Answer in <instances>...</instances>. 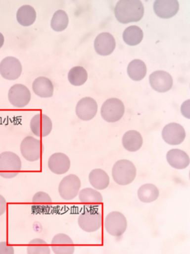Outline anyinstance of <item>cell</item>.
I'll list each match as a JSON object with an SVG mask.
<instances>
[{
  "mask_svg": "<svg viewBox=\"0 0 190 254\" xmlns=\"http://www.w3.org/2000/svg\"><path fill=\"white\" fill-rule=\"evenodd\" d=\"M33 210L38 214L47 213L52 207V198L45 191H38L32 198Z\"/></svg>",
  "mask_w": 190,
  "mask_h": 254,
  "instance_id": "obj_25",
  "label": "cell"
},
{
  "mask_svg": "<svg viewBox=\"0 0 190 254\" xmlns=\"http://www.w3.org/2000/svg\"><path fill=\"white\" fill-rule=\"evenodd\" d=\"M9 103L15 108H25L31 99V91L23 84H15L8 90Z\"/></svg>",
  "mask_w": 190,
  "mask_h": 254,
  "instance_id": "obj_9",
  "label": "cell"
},
{
  "mask_svg": "<svg viewBox=\"0 0 190 254\" xmlns=\"http://www.w3.org/2000/svg\"><path fill=\"white\" fill-rule=\"evenodd\" d=\"M51 249L56 254H73L75 245L69 235L57 234L52 238Z\"/></svg>",
  "mask_w": 190,
  "mask_h": 254,
  "instance_id": "obj_18",
  "label": "cell"
},
{
  "mask_svg": "<svg viewBox=\"0 0 190 254\" xmlns=\"http://www.w3.org/2000/svg\"><path fill=\"white\" fill-rule=\"evenodd\" d=\"M166 157L170 166L177 170H184L190 164V156L180 149H171L169 150Z\"/></svg>",
  "mask_w": 190,
  "mask_h": 254,
  "instance_id": "obj_19",
  "label": "cell"
},
{
  "mask_svg": "<svg viewBox=\"0 0 190 254\" xmlns=\"http://www.w3.org/2000/svg\"><path fill=\"white\" fill-rule=\"evenodd\" d=\"M127 74L132 80H142L147 74V66L142 60H133L127 66Z\"/></svg>",
  "mask_w": 190,
  "mask_h": 254,
  "instance_id": "obj_26",
  "label": "cell"
},
{
  "mask_svg": "<svg viewBox=\"0 0 190 254\" xmlns=\"http://www.w3.org/2000/svg\"><path fill=\"white\" fill-rule=\"evenodd\" d=\"M34 93L41 98H50L53 95L54 87L52 81L45 76H40L32 83Z\"/></svg>",
  "mask_w": 190,
  "mask_h": 254,
  "instance_id": "obj_20",
  "label": "cell"
},
{
  "mask_svg": "<svg viewBox=\"0 0 190 254\" xmlns=\"http://www.w3.org/2000/svg\"><path fill=\"white\" fill-rule=\"evenodd\" d=\"M190 100L185 101L184 104L181 106V113L184 117L187 119H190Z\"/></svg>",
  "mask_w": 190,
  "mask_h": 254,
  "instance_id": "obj_33",
  "label": "cell"
},
{
  "mask_svg": "<svg viewBox=\"0 0 190 254\" xmlns=\"http://www.w3.org/2000/svg\"><path fill=\"white\" fill-rule=\"evenodd\" d=\"M79 201L87 207H95L103 202V197L97 190L85 188L79 192Z\"/></svg>",
  "mask_w": 190,
  "mask_h": 254,
  "instance_id": "obj_22",
  "label": "cell"
},
{
  "mask_svg": "<svg viewBox=\"0 0 190 254\" xmlns=\"http://www.w3.org/2000/svg\"><path fill=\"white\" fill-rule=\"evenodd\" d=\"M69 22V19L67 13L63 10L59 9L52 15L50 26L55 32H63L67 28Z\"/></svg>",
  "mask_w": 190,
  "mask_h": 254,
  "instance_id": "obj_30",
  "label": "cell"
},
{
  "mask_svg": "<svg viewBox=\"0 0 190 254\" xmlns=\"http://www.w3.org/2000/svg\"><path fill=\"white\" fill-rule=\"evenodd\" d=\"M16 18L18 24L22 26H31L36 21V11L31 5H22L17 11Z\"/></svg>",
  "mask_w": 190,
  "mask_h": 254,
  "instance_id": "obj_24",
  "label": "cell"
},
{
  "mask_svg": "<svg viewBox=\"0 0 190 254\" xmlns=\"http://www.w3.org/2000/svg\"><path fill=\"white\" fill-rule=\"evenodd\" d=\"M68 80L74 86H81L87 82L88 72L80 66L72 67L68 73Z\"/></svg>",
  "mask_w": 190,
  "mask_h": 254,
  "instance_id": "obj_29",
  "label": "cell"
},
{
  "mask_svg": "<svg viewBox=\"0 0 190 254\" xmlns=\"http://www.w3.org/2000/svg\"><path fill=\"white\" fill-rule=\"evenodd\" d=\"M144 13V5L140 0H120L114 8L115 18L123 25L140 22Z\"/></svg>",
  "mask_w": 190,
  "mask_h": 254,
  "instance_id": "obj_1",
  "label": "cell"
},
{
  "mask_svg": "<svg viewBox=\"0 0 190 254\" xmlns=\"http://www.w3.org/2000/svg\"><path fill=\"white\" fill-rule=\"evenodd\" d=\"M78 224L82 231L88 233L98 231L102 226V215L95 210H86L78 218Z\"/></svg>",
  "mask_w": 190,
  "mask_h": 254,
  "instance_id": "obj_8",
  "label": "cell"
},
{
  "mask_svg": "<svg viewBox=\"0 0 190 254\" xmlns=\"http://www.w3.org/2000/svg\"><path fill=\"white\" fill-rule=\"evenodd\" d=\"M89 183L97 190H103L110 185V177L102 169L92 170L89 176Z\"/></svg>",
  "mask_w": 190,
  "mask_h": 254,
  "instance_id": "obj_23",
  "label": "cell"
},
{
  "mask_svg": "<svg viewBox=\"0 0 190 254\" xmlns=\"http://www.w3.org/2000/svg\"><path fill=\"white\" fill-rule=\"evenodd\" d=\"M137 174L136 166L128 160H120L115 163L112 170V177L116 184L127 186L134 181Z\"/></svg>",
  "mask_w": 190,
  "mask_h": 254,
  "instance_id": "obj_2",
  "label": "cell"
},
{
  "mask_svg": "<svg viewBox=\"0 0 190 254\" xmlns=\"http://www.w3.org/2000/svg\"><path fill=\"white\" fill-rule=\"evenodd\" d=\"M22 73V65L18 58L6 57L0 62V75L7 80H16Z\"/></svg>",
  "mask_w": 190,
  "mask_h": 254,
  "instance_id": "obj_10",
  "label": "cell"
},
{
  "mask_svg": "<svg viewBox=\"0 0 190 254\" xmlns=\"http://www.w3.org/2000/svg\"><path fill=\"white\" fill-rule=\"evenodd\" d=\"M104 228L111 236H122L127 229V220L120 211H112L105 218Z\"/></svg>",
  "mask_w": 190,
  "mask_h": 254,
  "instance_id": "obj_6",
  "label": "cell"
},
{
  "mask_svg": "<svg viewBox=\"0 0 190 254\" xmlns=\"http://www.w3.org/2000/svg\"><path fill=\"white\" fill-rule=\"evenodd\" d=\"M27 252L28 254H49L50 248L46 241L41 238H35L30 241Z\"/></svg>",
  "mask_w": 190,
  "mask_h": 254,
  "instance_id": "obj_31",
  "label": "cell"
},
{
  "mask_svg": "<svg viewBox=\"0 0 190 254\" xmlns=\"http://www.w3.org/2000/svg\"><path fill=\"white\" fill-rule=\"evenodd\" d=\"M163 140L170 145L176 146L182 144L186 138V130L178 123H170L164 126L162 130Z\"/></svg>",
  "mask_w": 190,
  "mask_h": 254,
  "instance_id": "obj_12",
  "label": "cell"
},
{
  "mask_svg": "<svg viewBox=\"0 0 190 254\" xmlns=\"http://www.w3.org/2000/svg\"><path fill=\"white\" fill-rule=\"evenodd\" d=\"M125 106L120 99L110 98L105 101L100 109L103 120L109 123L119 122L124 116Z\"/></svg>",
  "mask_w": 190,
  "mask_h": 254,
  "instance_id": "obj_4",
  "label": "cell"
},
{
  "mask_svg": "<svg viewBox=\"0 0 190 254\" xmlns=\"http://www.w3.org/2000/svg\"><path fill=\"white\" fill-rule=\"evenodd\" d=\"M20 150L22 157L30 162H35L41 160L45 151V146L41 140H38L32 136H27L22 140Z\"/></svg>",
  "mask_w": 190,
  "mask_h": 254,
  "instance_id": "obj_5",
  "label": "cell"
},
{
  "mask_svg": "<svg viewBox=\"0 0 190 254\" xmlns=\"http://www.w3.org/2000/svg\"><path fill=\"white\" fill-rule=\"evenodd\" d=\"M22 170V160L16 154L11 151L0 154V177L12 179L19 174Z\"/></svg>",
  "mask_w": 190,
  "mask_h": 254,
  "instance_id": "obj_3",
  "label": "cell"
},
{
  "mask_svg": "<svg viewBox=\"0 0 190 254\" xmlns=\"http://www.w3.org/2000/svg\"><path fill=\"white\" fill-rule=\"evenodd\" d=\"M98 106L93 98L85 97L78 102L76 107V116L82 121L92 120L97 113Z\"/></svg>",
  "mask_w": 190,
  "mask_h": 254,
  "instance_id": "obj_15",
  "label": "cell"
},
{
  "mask_svg": "<svg viewBox=\"0 0 190 254\" xmlns=\"http://www.w3.org/2000/svg\"><path fill=\"white\" fill-rule=\"evenodd\" d=\"M144 33L140 27L131 25L126 28L123 33V42L129 46H136L142 42Z\"/></svg>",
  "mask_w": 190,
  "mask_h": 254,
  "instance_id": "obj_27",
  "label": "cell"
},
{
  "mask_svg": "<svg viewBox=\"0 0 190 254\" xmlns=\"http://www.w3.org/2000/svg\"><path fill=\"white\" fill-rule=\"evenodd\" d=\"M180 4L177 0H156L153 9L158 18L169 19L175 16L179 12Z\"/></svg>",
  "mask_w": 190,
  "mask_h": 254,
  "instance_id": "obj_14",
  "label": "cell"
},
{
  "mask_svg": "<svg viewBox=\"0 0 190 254\" xmlns=\"http://www.w3.org/2000/svg\"><path fill=\"white\" fill-rule=\"evenodd\" d=\"M122 144L123 147L129 152L138 151L142 147V136L137 130H128L123 136Z\"/></svg>",
  "mask_w": 190,
  "mask_h": 254,
  "instance_id": "obj_21",
  "label": "cell"
},
{
  "mask_svg": "<svg viewBox=\"0 0 190 254\" xmlns=\"http://www.w3.org/2000/svg\"><path fill=\"white\" fill-rule=\"evenodd\" d=\"M149 83L157 93H164L172 89L174 79L170 73L164 70H156L149 76Z\"/></svg>",
  "mask_w": 190,
  "mask_h": 254,
  "instance_id": "obj_11",
  "label": "cell"
},
{
  "mask_svg": "<svg viewBox=\"0 0 190 254\" xmlns=\"http://www.w3.org/2000/svg\"><path fill=\"white\" fill-rule=\"evenodd\" d=\"M30 127L32 133L37 137H45L52 131V121L46 115L38 113L31 119Z\"/></svg>",
  "mask_w": 190,
  "mask_h": 254,
  "instance_id": "obj_13",
  "label": "cell"
},
{
  "mask_svg": "<svg viewBox=\"0 0 190 254\" xmlns=\"http://www.w3.org/2000/svg\"><path fill=\"white\" fill-rule=\"evenodd\" d=\"M114 37L109 32L99 34L95 40L94 47L95 52L100 56L107 57L111 55L116 48Z\"/></svg>",
  "mask_w": 190,
  "mask_h": 254,
  "instance_id": "obj_16",
  "label": "cell"
},
{
  "mask_svg": "<svg viewBox=\"0 0 190 254\" xmlns=\"http://www.w3.org/2000/svg\"><path fill=\"white\" fill-rule=\"evenodd\" d=\"M81 189V180L75 174H69L59 183V194L62 199L71 201L79 195Z\"/></svg>",
  "mask_w": 190,
  "mask_h": 254,
  "instance_id": "obj_7",
  "label": "cell"
},
{
  "mask_svg": "<svg viewBox=\"0 0 190 254\" xmlns=\"http://www.w3.org/2000/svg\"><path fill=\"white\" fill-rule=\"evenodd\" d=\"M71 161L69 157L63 153H55L49 157L48 167L53 174L62 175L67 173L70 168Z\"/></svg>",
  "mask_w": 190,
  "mask_h": 254,
  "instance_id": "obj_17",
  "label": "cell"
},
{
  "mask_svg": "<svg viewBox=\"0 0 190 254\" xmlns=\"http://www.w3.org/2000/svg\"><path fill=\"white\" fill-rule=\"evenodd\" d=\"M15 250L12 245H8L6 241L0 242V254H14Z\"/></svg>",
  "mask_w": 190,
  "mask_h": 254,
  "instance_id": "obj_32",
  "label": "cell"
},
{
  "mask_svg": "<svg viewBox=\"0 0 190 254\" xmlns=\"http://www.w3.org/2000/svg\"><path fill=\"white\" fill-rule=\"evenodd\" d=\"M159 195V190L154 184H144L138 190L139 199L143 203L153 202L158 198Z\"/></svg>",
  "mask_w": 190,
  "mask_h": 254,
  "instance_id": "obj_28",
  "label": "cell"
},
{
  "mask_svg": "<svg viewBox=\"0 0 190 254\" xmlns=\"http://www.w3.org/2000/svg\"><path fill=\"white\" fill-rule=\"evenodd\" d=\"M4 42H5V38H4L3 35L0 32V48H2L3 46Z\"/></svg>",
  "mask_w": 190,
  "mask_h": 254,
  "instance_id": "obj_35",
  "label": "cell"
},
{
  "mask_svg": "<svg viewBox=\"0 0 190 254\" xmlns=\"http://www.w3.org/2000/svg\"><path fill=\"white\" fill-rule=\"evenodd\" d=\"M7 210V202L5 198L2 196V195H0V216H2V215L5 214V211Z\"/></svg>",
  "mask_w": 190,
  "mask_h": 254,
  "instance_id": "obj_34",
  "label": "cell"
}]
</instances>
